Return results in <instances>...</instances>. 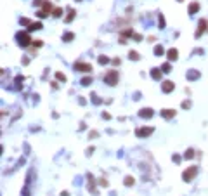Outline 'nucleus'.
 I'll return each instance as SVG.
<instances>
[{
	"label": "nucleus",
	"mask_w": 208,
	"mask_h": 196,
	"mask_svg": "<svg viewBox=\"0 0 208 196\" xmlns=\"http://www.w3.org/2000/svg\"><path fill=\"white\" fill-rule=\"evenodd\" d=\"M182 108H184V109H189V108H191V101H184V103H182Z\"/></svg>",
	"instance_id": "nucleus-28"
},
{
	"label": "nucleus",
	"mask_w": 208,
	"mask_h": 196,
	"mask_svg": "<svg viewBox=\"0 0 208 196\" xmlns=\"http://www.w3.org/2000/svg\"><path fill=\"white\" fill-rule=\"evenodd\" d=\"M163 52H165V50H163V47H161V45H156V47H154V56H163Z\"/></svg>",
	"instance_id": "nucleus-17"
},
{
	"label": "nucleus",
	"mask_w": 208,
	"mask_h": 196,
	"mask_svg": "<svg viewBox=\"0 0 208 196\" xmlns=\"http://www.w3.org/2000/svg\"><path fill=\"white\" fill-rule=\"evenodd\" d=\"M128 57H130V59H134V61H139V59H140V56H139L135 50H130V52H128Z\"/></svg>",
	"instance_id": "nucleus-18"
},
{
	"label": "nucleus",
	"mask_w": 208,
	"mask_h": 196,
	"mask_svg": "<svg viewBox=\"0 0 208 196\" xmlns=\"http://www.w3.org/2000/svg\"><path fill=\"white\" fill-rule=\"evenodd\" d=\"M158 24H159V28H163L165 26V19H163V16L159 14V17H158Z\"/></svg>",
	"instance_id": "nucleus-25"
},
{
	"label": "nucleus",
	"mask_w": 208,
	"mask_h": 196,
	"mask_svg": "<svg viewBox=\"0 0 208 196\" xmlns=\"http://www.w3.org/2000/svg\"><path fill=\"white\" fill-rule=\"evenodd\" d=\"M23 196H30V189H28V188L23 189Z\"/></svg>",
	"instance_id": "nucleus-32"
},
{
	"label": "nucleus",
	"mask_w": 208,
	"mask_h": 196,
	"mask_svg": "<svg viewBox=\"0 0 208 196\" xmlns=\"http://www.w3.org/2000/svg\"><path fill=\"white\" fill-rule=\"evenodd\" d=\"M161 73H163V71L159 70V68H153V70H151L153 80H161Z\"/></svg>",
	"instance_id": "nucleus-11"
},
{
	"label": "nucleus",
	"mask_w": 208,
	"mask_h": 196,
	"mask_svg": "<svg viewBox=\"0 0 208 196\" xmlns=\"http://www.w3.org/2000/svg\"><path fill=\"white\" fill-rule=\"evenodd\" d=\"M73 17H75V11H73V9H68V16H66V19H64V21L71 23V21H73Z\"/></svg>",
	"instance_id": "nucleus-14"
},
{
	"label": "nucleus",
	"mask_w": 208,
	"mask_h": 196,
	"mask_svg": "<svg viewBox=\"0 0 208 196\" xmlns=\"http://www.w3.org/2000/svg\"><path fill=\"white\" fill-rule=\"evenodd\" d=\"M73 38H75L73 33H64V36H62V40H64V42H71Z\"/></svg>",
	"instance_id": "nucleus-21"
},
{
	"label": "nucleus",
	"mask_w": 208,
	"mask_h": 196,
	"mask_svg": "<svg viewBox=\"0 0 208 196\" xmlns=\"http://www.w3.org/2000/svg\"><path fill=\"white\" fill-rule=\"evenodd\" d=\"M194 156V149H187L186 153H184V158H187V160H191Z\"/></svg>",
	"instance_id": "nucleus-22"
},
{
	"label": "nucleus",
	"mask_w": 208,
	"mask_h": 196,
	"mask_svg": "<svg viewBox=\"0 0 208 196\" xmlns=\"http://www.w3.org/2000/svg\"><path fill=\"white\" fill-rule=\"evenodd\" d=\"M196 175H198V167H189L187 170H184L182 179H184V182H191Z\"/></svg>",
	"instance_id": "nucleus-2"
},
{
	"label": "nucleus",
	"mask_w": 208,
	"mask_h": 196,
	"mask_svg": "<svg viewBox=\"0 0 208 196\" xmlns=\"http://www.w3.org/2000/svg\"><path fill=\"white\" fill-rule=\"evenodd\" d=\"M55 78H57V80H61V82H66V77H64L62 73H55Z\"/></svg>",
	"instance_id": "nucleus-26"
},
{
	"label": "nucleus",
	"mask_w": 208,
	"mask_h": 196,
	"mask_svg": "<svg viewBox=\"0 0 208 196\" xmlns=\"http://www.w3.org/2000/svg\"><path fill=\"white\" fill-rule=\"evenodd\" d=\"M173 89H175V85H173V82H170V80H165V82L161 84V90L165 92V94H168V92H172Z\"/></svg>",
	"instance_id": "nucleus-8"
},
{
	"label": "nucleus",
	"mask_w": 208,
	"mask_h": 196,
	"mask_svg": "<svg viewBox=\"0 0 208 196\" xmlns=\"http://www.w3.org/2000/svg\"><path fill=\"white\" fill-rule=\"evenodd\" d=\"M153 115H154V113H153L151 108H142V109L139 111V116H140V118H151Z\"/></svg>",
	"instance_id": "nucleus-9"
},
{
	"label": "nucleus",
	"mask_w": 208,
	"mask_h": 196,
	"mask_svg": "<svg viewBox=\"0 0 208 196\" xmlns=\"http://www.w3.org/2000/svg\"><path fill=\"white\" fill-rule=\"evenodd\" d=\"M73 68H75V71H83V73L92 71V66H90L89 63H80V61H78V63H75V66H73Z\"/></svg>",
	"instance_id": "nucleus-6"
},
{
	"label": "nucleus",
	"mask_w": 208,
	"mask_h": 196,
	"mask_svg": "<svg viewBox=\"0 0 208 196\" xmlns=\"http://www.w3.org/2000/svg\"><path fill=\"white\" fill-rule=\"evenodd\" d=\"M33 45H36V47H42V45H43V42H42V40H35Z\"/></svg>",
	"instance_id": "nucleus-31"
},
{
	"label": "nucleus",
	"mask_w": 208,
	"mask_h": 196,
	"mask_svg": "<svg viewBox=\"0 0 208 196\" xmlns=\"http://www.w3.org/2000/svg\"><path fill=\"white\" fill-rule=\"evenodd\" d=\"M205 28H206V21H205V19H201V21L198 23V30H196L194 36H196V38H200V36L205 33Z\"/></svg>",
	"instance_id": "nucleus-7"
},
{
	"label": "nucleus",
	"mask_w": 208,
	"mask_h": 196,
	"mask_svg": "<svg viewBox=\"0 0 208 196\" xmlns=\"http://www.w3.org/2000/svg\"><path fill=\"white\" fill-rule=\"evenodd\" d=\"M102 118H104V120H109V118H111L109 113H102Z\"/></svg>",
	"instance_id": "nucleus-34"
},
{
	"label": "nucleus",
	"mask_w": 208,
	"mask_h": 196,
	"mask_svg": "<svg viewBox=\"0 0 208 196\" xmlns=\"http://www.w3.org/2000/svg\"><path fill=\"white\" fill-rule=\"evenodd\" d=\"M28 30H30V31H35V30H42V23H31Z\"/></svg>",
	"instance_id": "nucleus-16"
},
{
	"label": "nucleus",
	"mask_w": 208,
	"mask_h": 196,
	"mask_svg": "<svg viewBox=\"0 0 208 196\" xmlns=\"http://www.w3.org/2000/svg\"><path fill=\"white\" fill-rule=\"evenodd\" d=\"M154 132V128H153V127H147V128H137V130H135V135H137V137H147V135H151V134Z\"/></svg>",
	"instance_id": "nucleus-5"
},
{
	"label": "nucleus",
	"mask_w": 208,
	"mask_h": 196,
	"mask_svg": "<svg viewBox=\"0 0 208 196\" xmlns=\"http://www.w3.org/2000/svg\"><path fill=\"white\" fill-rule=\"evenodd\" d=\"M198 9H200V5H198V2H194V4H191V5H189V14H194V12H198Z\"/></svg>",
	"instance_id": "nucleus-15"
},
{
	"label": "nucleus",
	"mask_w": 208,
	"mask_h": 196,
	"mask_svg": "<svg viewBox=\"0 0 208 196\" xmlns=\"http://www.w3.org/2000/svg\"><path fill=\"white\" fill-rule=\"evenodd\" d=\"M134 182H135V181H134V177L127 175V177H125V182H123V184H125V186H134Z\"/></svg>",
	"instance_id": "nucleus-20"
},
{
	"label": "nucleus",
	"mask_w": 208,
	"mask_h": 196,
	"mask_svg": "<svg viewBox=\"0 0 208 196\" xmlns=\"http://www.w3.org/2000/svg\"><path fill=\"white\" fill-rule=\"evenodd\" d=\"M61 14H62V9H55L54 11V17H59Z\"/></svg>",
	"instance_id": "nucleus-30"
},
{
	"label": "nucleus",
	"mask_w": 208,
	"mask_h": 196,
	"mask_svg": "<svg viewBox=\"0 0 208 196\" xmlns=\"http://www.w3.org/2000/svg\"><path fill=\"white\" fill-rule=\"evenodd\" d=\"M161 116L166 118V120H170V118L175 116V111H173V109H163V111H161Z\"/></svg>",
	"instance_id": "nucleus-12"
},
{
	"label": "nucleus",
	"mask_w": 208,
	"mask_h": 196,
	"mask_svg": "<svg viewBox=\"0 0 208 196\" xmlns=\"http://www.w3.org/2000/svg\"><path fill=\"white\" fill-rule=\"evenodd\" d=\"M50 11H52V4L50 2H43V9L42 11H38V17H45V16L50 14Z\"/></svg>",
	"instance_id": "nucleus-4"
},
{
	"label": "nucleus",
	"mask_w": 208,
	"mask_h": 196,
	"mask_svg": "<svg viewBox=\"0 0 208 196\" xmlns=\"http://www.w3.org/2000/svg\"><path fill=\"white\" fill-rule=\"evenodd\" d=\"M109 63V57L106 56H99V64H108Z\"/></svg>",
	"instance_id": "nucleus-23"
},
{
	"label": "nucleus",
	"mask_w": 208,
	"mask_h": 196,
	"mask_svg": "<svg viewBox=\"0 0 208 196\" xmlns=\"http://www.w3.org/2000/svg\"><path fill=\"white\" fill-rule=\"evenodd\" d=\"M21 24H24V26H30L31 23H30V19H26V17H23V19H21Z\"/></svg>",
	"instance_id": "nucleus-29"
},
{
	"label": "nucleus",
	"mask_w": 208,
	"mask_h": 196,
	"mask_svg": "<svg viewBox=\"0 0 208 196\" xmlns=\"http://www.w3.org/2000/svg\"><path fill=\"white\" fill-rule=\"evenodd\" d=\"M80 84H82L83 87L90 85V84H92V77H85V78H82V82H80Z\"/></svg>",
	"instance_id": "nucleus-19"
},
{
	"label": "nucleus",
	"mask_w": 208,
	"mask_h": 196,
	"mask_svg": "<svg viewBox=\"0 0 208 196\" xmlns=\"http://www.w3.org/2000/svg\"><path fill=\"white\" fill-rule=\"evenodd\" d=\"M177 54H179V52H177V49H170L168 52H166V56H168V59H170V61H177Z\"/></svg>",
	"instance_id": "nucleus-13"
},
{
	"label": "nucleus",
	"mask_w": 208,
	"mask_h": 196,
	"mask_svg": "<svg viewBox=\"0 0 208 196\" xmlns=\"http://www.w3.org/2000/svg\"><path fill=\"white\" fill-rule=\"evenodd\" d=\"M161 71H163V73H170V71H172V70H170V63L163 64V66H161Z\"/></svg>",
	"instance_id": "nucleus-24"
},
{
	"label": "nucleus",
	"mask_w": 208,
	"mask_h": 196,
	"mask_svg": "<svg viewBox=\"0 0 208 196\" xmlns=\"http://www.w3.org/2000/svg\"><path fill=\"white\" fill-rule=\"evenodd\" d=\"M173 161H175V163H179V161H180V156H177V154H173Z\"/></svg>",
	"instance_id": "nucleus-33"
},
{
	"label": "nucleus",
	"mask_w": 208,
	"mask_h": 196,
	"mask_svg": "<svg viewBox=\"0 0 208 196\" xmlns=\"http://www.w3.org/2000/svg\"><path fill=\"white\" fill-rule=\"evenodd\" d=\"M186 78L187 80H198V78H200V71L198 70H187Z\"/></svg>",
	"instance_id": "nucleus-10"
},
{
	"label": "nucleus",
	"mask_w": 208,
	"mask_h": 196,
	"mask_svg": "<svg viewBox=\"0 0 208 196\" xmlns=\"http://www.w3.org/2000/svg\"><path fill=\"white\" fill-rule=\"evenodd\" d=\"M92 101H94V104H101V103H102V101H101V99L97 97L96 94H94V96H92Z\"/></svg>",
	"instance_id": "nucleus-27"
},
{
	"label": "nucleus",
	"mask_w": 208,
	"mask_h": 196,
	"mask_svg": "<svg viewBox=\"0 0 208 196\" xmlns=\"http://www.w3.org/2000/svg\"><path fill=\"white\" fill-rule=\"evenodd\" d=\"M104 82L108 85H116L118 84V71H115V70L108 71L106 77H104Z\"/></svg>",
	"instance_id": "nucleus-3"
},
{
	"label": "nucleus",
	"mask_w": 208,
	"mask_h": 196,
	"mask_svg": "<svg viewBox=\"0 0 208 196\" xmlns=\"http://www.w3.org/2000/svg\"><path fill=\"white\" fill-rule=\"evenodd\" d=\"M179 2H182V0H179Z\"/></svg>",
	"instance_id": "nucleus-35"
},
{
	"label": "nucleus",
	"mask_w": 208,
	"mask_h": 196,
	"mask_svg": "<svg viewBox=\"0 0 208 196\" xmlns=\"http://www.w3.org/2000/svg\"><path fill=\"white\" fill-rule=\"evenodd\" d=\"M16 40H17V43H19L21 47H28L30 42H33V40L30 38V33H28V31H19V33L16 35Z\"/></svg>",
	"instance_id": "nucleus-1"
}]
</instances>
